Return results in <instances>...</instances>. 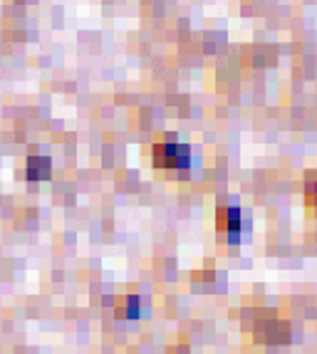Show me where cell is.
<instances>
[{"label":"cell","mask_w":317,"mask_h":354,"mask_svg":"<svg viewBox=\"0 0 317 354\" xmlns=\"http://www.w3.org/2000/svg\"><path fill=\"white\" fill-rule=\"evenodd\" d=\"M154 164L162 168H188L191 166V154L186 146L174 142L156 144L154 146Z\"/></svg>","instance_id":"6da1fadb"},{"label":"cell","mask_w":317,"mask_h":354,"mask_svg":"<svg viewBox=\"0 0 317 354\" xmlns=\"http://www.w3.org/2000/svg\"><path fill=\"white\" fill-rule=\"evenodd\" d=\"M25 174L30 181H47L52 174L50 159H45V156H30V159H28Z\"/></svg>","instance_id":"7a4b0ae2"},{"label":"cell","mask_w":317,"mask_h":354,"mask_svg":"<svg viewBox=\"0 0 317 354\" xmlns=\"http://www.w3.org/2000/svg\"><path fill=\"white\" fill-rule=\"evenodd\" d=\"M221 216H223V230H226V233L238 236V233H241V211H238V208H226Z\"/></svg>","instance_id":"3957f363"},{"label":"cell","mask_w":317,"mask_h":354,"mask_svg":"<svg viewBox=\"0 0 317 354\" xmlns=\"http://www.w3.org/2000/svg\"><path fill=\"white\" fill-rule=\"evenodd\" d=\"M137 312H139V300L137 298H129V305H127V315L137 317Z\"/></svg>","instance_id":"277c9868"},{"label":"cell","mask_w":317,"mask_h":354,"mask_svg":"<svg viewBox=\"0 0 317 354\" xmlns=\"http://www.w3.org/2000/svg\"><path fill=\"white\" fill-rule=\"evenodd\" d=\"M315 201H317V188H315Z\"/></svg>","instance_id":"5b68a950"}]
</instances>
